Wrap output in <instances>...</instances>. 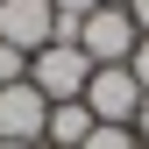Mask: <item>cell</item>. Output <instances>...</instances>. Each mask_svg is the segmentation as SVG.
Instances as JSON below:
<instances>
[{
    "label": "cell",
    "instance_id": "6da1fadb",
    "mask_svg": "<svg viewBox=\"0 0 149 149\" xmlns=\"http://www.w3.org/2000/svg\"><path fill=\"white\" fill-rule=\"evenodd\" d=\"M85 78H92V57H85L78 43H50V50H36V57H29V85L43 92L50 107L85 100Z\"/></svg>",
    "mask_w": 149,
    "mask_h": 149
},
{
    "label": "cell",
    "instance_id": "7a4b0ae2",
    "mask_svg": "<svg viewBox=\"0 0 149 149\" xmlns=\"http://www.w3.org/2000/svg\"><path fill=\"white\" fill-rule=\"evenodd\" d=\"M85 107H92V121H100V128H135V114H142V85H135V71H128V64H92Z\"/></svg>",
    "mask_w": 149,
    "mask_h": 149
},
{
    "label": "cell",
    "instance_id": "3957f363",
    "mask_svg": "<svg viewBox=\"0 0 149 149\" xmlns=\"http://www.w3.org/2000/svg\"><path fill=\"white\" fill-rule=\"evenodd\" d=\"M135 43H142V29L128 22V7H92L85 22H78V50H85L92 64H128Z\"/></svg>",
    "mask_w": 149,
    "mask_h": 149
},
{
    "label": "cell",
    "instance_id": "277c9868",
    "mask_svg": "<svg viewBox=\"0 0 149 149\" xmlns=\"http://www.w3.org/2000/svg\"><path fill=\"white\" fill-rule=\"evenodd\" d=\"M43 128H50V100L36 92L29 78L22 85H0V142H43Z\"/></svg>",
    "mask_w": 149,
    "mask_h": 149
},
{
    "label": "cell",
    "instance_id": "5b68a950",
    "mask_svg": "<svg viewBox=\"0 0 149 149\" xmlns=\"http://www.w3.org/2000/svg\"><path fill=\"white\" fill-rule=\"evenodd\" d=\"M50 22H57L50 0H7L0 7V43H14L22 57H36V50H50Z\"/></svg>",
    "mask_w": 149,
    "mask_h": 149
},
{
    "label": "cell",
    "instance_id": "8992f818",
    "mask_svg": "<svg viewBox=\"0 0 149 149\" xmlns=\"http://www.w3.org/2000/svg\"><path fill=\"white\" fill-rule=\"evenodd\" d=\"M92 128H100L92 107H85V100H64V107H50V128H43V135H50V149H85Z\"/></svg>",
    "mask_w": 149,
    "mask_h": 149
},
{
    "label": "cell",
    "instance_id": "52a82bcc",
    "mask_svg": "<svg viewBox=\"0 0 149 149\" xmlns=\"http://www.w3.org/2000/svg\"><path fill=\"white\" fill-rule=\"evenodd\" d=\"M85 149H142V142H135V128H92Z\"/></svg>",
    "mask_w": 149,
    "mask_h": 149
},
{
    "label": "cell",
    "instance_id": "ba28073f",
    "mask_svg": "<svg viewBox=\"0 0 149 149\" xmlns=\"http://www.w3.org/2000/svg\"><path fill=\"white\" fill-rule=\"evenodd\" d=\"M22 78H29V57L14 43H0V85H22Z\"/></svg>",
    "mask_w": 149,
    "mask_h": 149
},
{
    "label": "cell",
    "instance_id": "9c48e42d",
    "mask_svg": "<svg viewBox=\"0 0 149 149\" xmlns=\"http://www.w3.org/2000/svg\"><path fill=\"white\" fill-rule=\"evenodd\" d=\"M128 71H135V85H142V100H149V36L135 43V57H128Z\"/></svg>",
    "mask_w": 149,
    "mask_h": 149
},
{
    "label": "cell",
    "instance_id": "30bf717a",
    "mask_svg": "<svg viewBox=\"0 0 149 149\" xmlns=\"http://www.w3.org/2000/svg\"><path fill=\"white\" fill-rule=\"evenodd\" d=\"M128 22H135V29L149 36V0H128Z\"/></svg>",
    "mask_w": 149,
    "mask_h": 149
},
{
    "label": "cell",
    "instance_id": "8fae6325",
    "mask_svg": "<svg viewBox=\"0 0 149 149\" xmlns=\"http://www.w3.org/2000/svg\"><path fill=\"white\" fill-rule=\"evenodd\" d=\"M135 142L149 149V100H142V114H135Z\"/></svg>",
    "mask_w": 149,
    "mask_h": 149
},
{
    "label": "cell",
    "instance_id": "7c38bea8",
    "mask_svg": "<svg viewBox=\"0 0 149 149\" xmlns=\"http://www.w3.org/2000/svg\"><path fill=\"white\" fill-rule=\"evenodd\" d=\"M0 149H29V142H0Z\"/></svg>",
    "mask_w": 149,
    "mask_h": 149
},
{
    "label": "cell",
    "instance_id": "4fadbf2b",
    "mask_svg": "<svg viewBox=\"0 0 149 149\" xmlns=\"http://www.w3.org/2000/svg\"><path fill=\"white\" fill-rule=\"evenodd\" d=\"M0 7H7V0H0Z\"/></svg>",
    "mask_w": 149,
    "mask_h": 149
}]
</instances>
